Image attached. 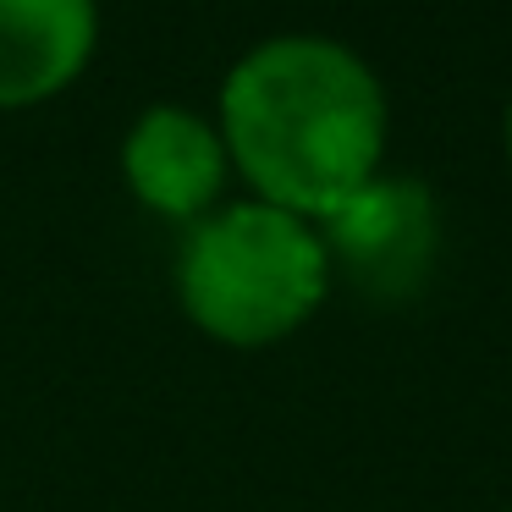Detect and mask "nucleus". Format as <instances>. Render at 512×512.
Here are the masks:
<instances>
[{"instance_id":"obj_1","label":"nucleus","mask_w":512,"mask_h":512,"mask_svg":"<svg viewBox=\"0 0 512 512\" xmlns=\"http://www.w3.org/2000/svg\"><path fill=\"white\" fill-rule=\"evenodd\" d=\"M221 138L265 204L320 226L386 160V89L347 45L281 34L221 83Z\"/></svg>"},{"instance_id":"obj_2","label":"nucleus","mask_w":512,"mask_h":512,"mask_svg":"<svg viewBox=\"0 0 512 512\" xmlns=\"http://www.w3.org/2000/svg\"><path fill=\"white\" fill-rule=\"evenodd\" d=\"M325 292L331 259L314 221L265 199L204 215L177 254L182 309L226 347H270L292 336Z\"/></svg>"},{"instance_id":"obj_3","label":"nucleus","mask_w":512,"mask_h":512,"mask_svg":"<svg viewBox=\"0 0 512 512\" xmlns=\"http://www.w3.org/2000/svg\"><path fill=\"white\" fill-rule=\"evenodd\" d=\"M314 232L325 243L331 276L342 270L369 298H408V292H419L430 265H435V248H441L435 199L408 177L364 182Z\"/></svg>"},{"instance_id":"obj_4","label":"nucleus","mask_w":512,"mask_h":512,"mask_svg":"<svg viewBox=\"0 0 512 512\" xmlns=\"http://www.w3.org/2000/svg\"><path fill=\"white\" fill-rule=\"evenodd\" d=\"M122 171L138 204L166 221H204L221 199L232 155L210 116L188 105H149L122 144Z\"/></svg>"},{"instance_id":"obj_5","label":"nucleus","mask_w":512,"mask_h":512,"mask_svg":"<svg viewBox=\"0 0 512 512\" xmlns=\"http://www.w3.org/2000/svg\"><path fill=\"white\" fill-rule=\"evenodd\" d=\"M94 39V0H0V111H23L78 83Z\"/></svg>"},{"instance_id":"obj_6","label":"nucleus","mask_w":512,"mask_h":512,"mask_svg":"<svg viewBox=\"0 0 512 512\" xmlns=\"http://www.w3.org/2000/svg\"><path fill=\"white\" fill-rule=\"evenodd\" d=\"M507 160H512V105H507Z\"/></svg>"}]
</instances>
